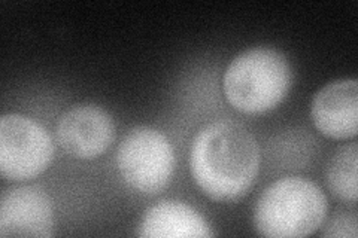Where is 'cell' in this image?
<instances>
[{"label": "cell", "instance_id": "1", "mask_svg": "<svg viewBox=\"0 0 358 238\" xmlns=\"http://www.w3.org/2000/svg\"><path fill=\"white\" fill-rule=\"evenodd\" d=\"M189 170L197 186L210 200H239L248 194L259 176V144L238 122L208 124L193 140Z\"/></svg>", "mask_w": 358, "mask_h": 238}, {"label": "cell", "instance_id": "2", "mask_svg": "<svg viewBox=\"0 0 358 238\" xmlns=\"http://www.w3.org/2000/svg\"><path fill=\"white\" fill-rule=\"evenodd\" d=\"M293 69L287 55L276 48L257 47L234 57L222 77L227 101L246 115H263L287 97Z\"/></svg>", "mask_w": 358, "mask_h": 238}, {"label": "cell", "instance_id": "3", "mask_svg": "<svg viewBox=\"0 0 358 238\" xmlns=\"http://www.w3.org/2000/svg\"><path fill=\"white\" fill-rule=\"evenodd\" d=\"M327 210V197L317 184L305 177H284L257 200L254 226L263 237L301 238L321 228Z\"/></svg>", "mask_w": 358, "mask_h": 238}, {"label": "cell", "instance_id": "4", "mask_svg": "<svg viewBox=\"0 0 358 238\" xmlns=\"http://www.w3.org/2000/svg\"><path fill=\"white\" fill-rule=\"evenodd\" d=\"M117 167L122 180L145 195L160 194L169 186L175 172L173 147L159 130L139 126L121 140Z\"/></svg>", "mask_w": 358, "mask_h": 238}, {"label": "cell", "instance_id": "5", "mask_svg": "<svg viewBox=\"0 0 358 238\" xmlns=\"http://www.w3.org/2000/svg\"><path fill=\"white\" fill-rule=\"evenodd\" d=\"M54 156L48 131L18 113L0 119V173L9 180H29L47 170Z\"/></svg>", "mask_w": 358, "mask_h": 238}, {"label": "cell", "instance_id": "6", "mask_svg": "<svg viewBox=\"0 0 358 238\" xmlns=\"http://www.w3.org/2000/svg\"><path fill=\"white\" fill-rule=\"evenodd\" d=\"M55 139L71 156L78 160H94L114 143V119L97 105H75L59 118Z\"/></svg>", "mask_w": 358, "mask_h": 238}, {"label": "cell", "instance_id": "7", "mask_svg": "<svg viewBox=\"0 0 358 238\" xmlns=\"http://www.w3.org/2000/svg\"><path fill=\"white\" fill-rule=\"evenodd\" d=\"M54 234L52 202L36 185L8 189L0 200V235L48 238Z\"/></svg>", "mask_w": 358, "mask_h": 238}, {"label": "cell", "instance_id": "8", "mask_svg": "<svg viewBox=\"0 0 358 238\" xmlns=\"http://www.w3.org/2000/svg\"><path fill=\"white\" fill-rule=\"evenodd\" d=\"M310 117L317 130L333 140H348L358 133L357 79H338L313 96Z\"/></svg>", "mask_w": 358, "mask_h": 238}, {"label": "cell", "instance_id": "9", "mask_svg": "<svg viewBox=\"0 0 358 238\" xmlns=\"http://www.w3.org/2000/svg\"><path fill=\"white\" fill-rule=\"evenodd\" d=\"M138 235L143 238H209L214 232L206 219L188 204L164 200L143 213L138 225Z\"/></svg>", "mask_w": 358, "mask_h": 238}, {"label": "cell", "instance_id": "10", "mask_svg": "<svg viewBox=\"0 0 358 238\" xmlns=\"http://www.w3.org/2000/svg\"><path fill=\"white\" fill-rule=\"evenodd\" d=\"M358 146L355 142L342 146L327 167V185L336 197L343 201H357Z\"/></svg>", "mask_w": 358, "mask_h": 238}, {"label": "cell", "instance_id": "11", "mask_svg": "<svg viewBox=\"0 0 358 238\" xmlns=\"http://www.w3.org/2000/svg\"><path fill=\"white\" fill-rule=\"evenodd\" d=\"M322 237H341V238H355L357 237V214L355 211H342L333 216L324 231Z\"/></svg>", "mask_w": 358, "mask_h": 238}]
</instances>
